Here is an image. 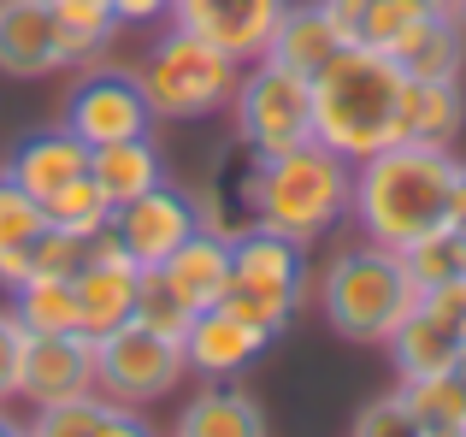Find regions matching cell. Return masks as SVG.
Returning <instances> with one entry per match:
<instances>
[{
	"label": "cell",
	"mask_w": 466,
	"mask_h": 437,
	"mask_svg": "<svg viewBox=\"0 0 466 437\" xmlns=\"http://www.w3.org/2000/svg\"><path fill=\"white\" fill-rule=\"evenodd\" d=\"M319 308H325L330 331L349 343H390L396 325L420 308V284L396 249L366 237L319 272Z\"/></svg>",
	"instance_id": "4"
},
{
	"label": "cell",
	"mask_w": 466,
	"mask_h": 437,
	"mask_svg": "<svg viewBox=\"0 0 466 437\" xmlns=\"http://www.w3.org/2000/svg\"><path fill=\"white\" fill-rule=\"evenodd\" d=\"M401 71L413 83H461V66H466V24L455 12H425L396 47H390Z\"/></svg>",
	"instance_id": "18"
},
{
	"label": "cell",
	"mask_w": 466,
	"mask_h": 437,
	"mask_svg": "<svg viewBox=\"0 0 466 437\" xmlns=\"http://www.w3.org/2000/svg\"><path fill=\"white\" fill-rule=\"evenodd\" d=\"M47 230V208L18 189L6 172H0V254H18V249H35V237Z\"/></svg>",
	"instance_id": "28"
},
{
	"label": "cell",
	"mask_w": 466,
	"mask_h": 437,
	"mask_svg": "<svg viewBox=\"0 0 466 437\" xmlns=\"http://www.w3.org/2000/svg\"><path fill=\"white\" fill-rule=\"evenodd\" d=\"M101 414H106V396H101V391H89V396H77V402L35 408V426L24 432V437H95Z\"/></svg>",
	"instance_id": "30"
},
{
	"label": "cell",
	"mask_w": 466,
	"mask_h": 437,
	"mask_svg": "<svg viewBox=\"0 0 466 437\" xmlns=\"http://www.w3.org/2000/svg\"><path fill=\"white\" fill-rule=\"evenodd\" d=\"M95 391V343L83 331H54V337H24V367H18V396L30 408L77 402Z\"/></svg>",
	"instance_id": "13"
},
{
	"label": "cell",
	"mask_w": 466,
	"mask_h": 437,
	"mask_svg": "<svg viewBox=\"0 0 466 437\" xmlns=\"http://www.w3.org/2000/svg\"><path fill=\"white\" fill-rule=\"evenodd\" d=\"M319 12L330 18V30L342 42H360V18H366V0H319Z\"/></svg>",
	"instance_id": "35"
},
{
	"label": "cell",
	"mask_w": 466,
	"mask_h": 437,
	"mask_svg": "<svg viewBox=\"0 0 466 437\" xmlns=\"http://www.w3.org/2000/svg\"><path fill=\"white\" fill-rule=\"evenodd\" d=\"M137 325H148V331H159V337H183L189 331V320L195 313L183 308L177 296H171V284L159 272H142V290H137V313H130Z\"/></svg>",
	"instance_id": "29"
},
{
	"label": "cell",
	"mask_w": 466,
	"mask_h": 437,
	"mask_svg": "<svg viewBox=\"0 0 466 437\" xmlns=\"http://www.w3.org/2000/svg\"><path fill=\"white\" fill-rule=\"evenodd\" d=\"M455 18H461V24H466V0H455Z\"/></svg>",
	"instance_id": "40"
},
{
	"label": "cell",
	"mask_w": 466,
	"mask_h": 437,
	"mask_svg": "<svg viewBox=\"0 0 466 437\" xmlns=\"http://www.w3.org/2000/svg\"><path fill=\"white\" fill-rule=\"evenodd\" d=\"M89 178L106 189L113 208L148 196V189L166 184V160H159L154 137H130V142H106V148H89Z\"/></svg>",
	"instance_id": "21"
},
{
	"label": "cell",
	"mask_w": 466,
	"mask_h": 437,
	"mask_svg": "<svg viewBox=\"0 0 466 437\" xmlns=\"http://www.w3.org/2000/svg\"><path fill=\"white\" fill-rule=\"evenodd\" d=\"M12 313L30 337H54V331H77V290L71 278H54V272H35L12 290Z\"/></svg>",
	"instance_id": "23"
},
{
	"label": "cell",
	"mask_w": 466,
	"mask_h": 437,
	"mask_svg": "<svg viewBox=\"0 0 466 437\" xmlns=\"http://www.w3.org/2000/svg\"><path fill=\"white\" fill-rule=\"evenodd\" d=\"M106 230H113V242L142 266V272H154V266H166L171 254L201 230V208H195L189 189L159 184V189H148V196L113 208V225Z\"/></svg>",
	"instance_id": "10"
},
{
	"label": "cell",
	"mask_w": 466,
	"mask_h": 437,
	"mask_svg": "<svg viewBox=\"0 0 466 437\" xmlns=\"http://www.w3.org/2000/svg\"><path fill=\"white\" fill-rule=\"evenodd\" d=\"M59 18V36H66V71L83 66V59H101L106 42L118 36L113 0H47Z\"/></svg>",
	"instance_id": "25"
},
{
	"label": "cell",
	"mask_w": 466,
	"mask_h": 437,
	"mask_svg": "<svg viewBox=\"0 0 466 437\" xmlns=\"http://www.w3.org/2000/svg\"><path fill=\"white\" fill-rule=\"evenodd\" d=\"M461 160L449 142H390V148L354 160V201L349 213L360 230L384 249H413L420 237L449 225V201H455Z\"/></svg>",
	"instance_id": "1"
},
{
	"label": "cell",
	"mask_w": 466,
	"mask_h": 437,
	"mask_svg": "<svg viewBox=\"0 0 466 437\" xmlns=\"http://www.w3.org/2000/svg\"><path fill=\"white\" fill-rule=\"evenodd\" d=\"M384 349L396 355V372H401V379H431V372H455L461 331H455V325H443L431 308H413L408 320L396 325V337H390Z\"/></svg>",
	"instance_id": "22"
},
{
	"label": "cell",
	"mask_w": 466,
	"mask_h": 437,
	"mask_svg": "<svg viewBox=\"0 0 466 437\" xmlns=\"http://www.w3.org/2000/svg\"><path fill=\"white\" fill-rule=\"evenodd\" d=\"M242 213L248 225L284 230L296 242H313L349 213L354 201V160H342L325 142H301L289 154H272V160H254L248 178L237 184Z\"/></svg>",
	"instance_id": "3"
},
{
	"label": "cell",
	"mask_w": 466,
	"mask_h": 437,
	"mask_svg": "<svg viewBox=\"0 0 466 437\" xmlns=\"http://www.w3.org/2000/svg\"><path fill=\"white\" fill-rule=\"evenodd\" d=\"M266 343H272V337H266L260 325L242 320L230 301H218V308H201L189 320V331H183V361H189V372H201V379H230V372H242Z\"/></svg>",
	"instance_id": "15"
},
{
	"label": "cell",
	"mask_w": 466,
	"mask_h": 437,
	"mask_svg": "<svg viewBox=\"0 0 466 437\" xmlns=\"http://www.w3.org/2000/svg\"><path fill=\"white\" fill-rule=\"evenodd\" d=\"M354 437H425V426L413 420V408L401 402V391H390V396H378V402L360 408Z\"/></svg>",
	"instance_id": "32"
},
{
	"label": "cell",
	"mask_w": 466,
	"mask_h": 437,
	"mask_svg": "<svg viewBox=\"0 0 466 437\" xmlns=\"http://www.w3.org/2000/svg\"><path fill=\"white\" fill-rule=\"evenodd\" d=\"M0 437H24V426H18V420H6V408H0Z\"/></svg>",
	"instance_id": "38"
},
{
	"label": "cell",
	"mask_w": 466,
	"mask_h": 437,
	"mask_svg": "<svg viewBox=\"0 0 466 437\" xmlns=\"http://www.w3.org/2000/svg\"><path fill=\"white\" fill-rule=\"evenodd\" d=\"M154 272L166 278L171 296H177L189 313L218 308V301L230 296V237H218V230H195V237L183 242L166 266H154Z\"/></svg>",
	"instance_id": "17"
},
{
	"label": "cell",
	"mask_w": 466,
	"mask_h": 437,
	"mask_svg": "<svg viewBox=\"0 0 466 437\" xmlns=\"http://www.w3.org/2000/svg\"><path fill=\"white\" fill-rule=\"evenodd\" d=\"M337 47H349V42L330 30V18L319 12V0H308V6H284L266 59H272V66H284V71H296V77H319V71L330 66V54H337Z\"/></svg>",
	"instance_id": "20"
},
{
	"label": "cell",
	"mask_w": 466,
	"mask_h": 437,
	"mask_svg": "<svg viewBox=\"0 0 466 437\" xmlns=\"http://www.w3.org/2000/svg\"><path fill=\"white\" fill-rule=\"evenodd\" d=\"M42 208H47V225L54 230H71V237H83V242H95L113 225V201H106V189L95 184L89 172H83L77 184H66L59 196H47Z\"/></svg>",
	"instance_id": "26"
},
{
	"label": "cell",
	"mask_w": 466,
	"mask_h": 437,
	"mask_svg": "<svg viewBox=\"0 0 466 437\" xmlns=\"http://www.w3.org/2000/svg\"><path fill=\"white\" fill-rule=\"evenodd\" d=\"M455 372L466 379V331H461V361H455Z\"/></svg>",
	"instance_id": "39"
},
{
	"label": "cell",
	"mask_w": 466,
	"mask_h": 437,
	"mask_svg": "<svg viewBox=\"0 0 466 437\" xmlns=\"http://www.w3.org/2000/svg\"><path fill=\"white\" fill-rule=\"evenodd\" d=\"M230 113H237V137L254 160L289 154L313 142V77H296L272 59H248L230 95Z\"/></svg>",
	"instance_id": "7"
},
{
	"label": "cell",
	"mask_w": 466,
	"mask_h": 437,
	"mask_svg": "<svg viewBox=\"0 0 466 437\" xmlns=\"http://www.w3.org/2000/svg\"><path fill=\"white\" fill-rule=\"evenodd\" d=\"M284 6L289 0H171V24L248 66V59H266Z\"/></svg>",
	"instance_id": "12"
},
{
	"label": "cell",
	"mask_w": 466,
	"mask_h": 437,
	"mask_svg": "<svg viewBox=\"0 0 466 437\" xmlns=\"http://www.w3.org/2000/svg\"><path fill=\"white\" fill-rule=\"evenodd\" d=\"M24 325H18V313L12 308H0V408L18 396V367H24Z\"/></svg>",
	"instance_id": "33"
},
{
	"label": "cell",
	"mask_w": 466,
	"mask_h": 437,
	"mask_svg": "<svg viewBox=\"0 0 466 437\" xmlns=\"http://www.w3.org/2000/svg\"><path fill=\"white\" fill-rule=\"evenodd\" d=\"M71 290H77V331L95 343V337L130 325L137 290H142V266L113 242V230H101V237L89 242V260H83L77 278H71Z\"/></svg>",
	"instance_id": "11"
},
{
	"label": "cell",
	"mask_w": 466,
	"mask_h": 437,
	"mask_svg": "<svg viewBox=\"0 0 466 437\" xmlns=\"http://www.w3.org/2000/svg\"><path fill=\"white\" fill-rule=\"evenodd\" d=\"M408 137L413 142H455L466 125V101L461 83H413L408 77Z\"/></svg>",
	"instance_id": "24"
},
{
	"label": "cell",
	"mask_w": 466,
	"mask_h": 437,
	"mask_svg": "<svg viewBox=\"0 0 466 437\" xmlns=\"http://www.w3.org/2000/svg\"><path fill=\"white\" fill-rule=\"evenodd\" d=\"M401 118H408V71L384 47L349 42L313 77V137L342 160H366L390 142H408Z\"/></svg>",
	"instance_id": "2"
},
{
	"label": "cell",
	"mask_w": 466,
	"mask_h": 437,
	"mask_svg": "<svg viewBox=\"0 0 466 437\" xmlns=\"http://www.w3.org/2000/svg\"><path fill=\"white\" fill-rule=\"evenodd\" d=\"M449 225L466 237V166H461V178H455V201H449Z\"/></svg>",
	"instance_id": "37"
},
{
	"label": "cell",
	"mask_w": 466,
	"mask_h": 437,
	"mask_svg": "<svg viewBox=\"0 0 466 437\" xmlns=\"http://www.w3.org/2000/svg\"><path fill=\"white\" fill-rule=\"evenodd\" d=\"M237 77H242L237 59L218 54V47L201 42V36L177 30V24H171L159 42H148V54H142V66H137V83H142V95H148V113L171 118V125L225 113L230 95H237Z\"/></svg>",
	"instance_id": "5"
},
{
	"label": "cell",
	"mask_w": 466,
	"mask_h": 437,
	"mask_svg": "<svg viewBox=\"0 0 466 437\" xmlns=\"http://www.w3.org/2000/svg\"><path fill=\"white\" fill-rule=\"evenodd\" d=\"M148 125H154V113H148V95H142L137 71H83V77L71 83L66 130L83 137L89 148L148 137Z\"/></svg>",
	"instance_id": "9"
},
{
	"label": "cell",
	"mask_w": 466,
	"mask_h": 437,
	"mask_svg": "<svg viewBox=\"0 0 466 437\" xmlns=\"http://www.w3.org/2000/svg\"><path fill=\"white\" fill-rule=\"evenodd\" d=\"M83 172H89V142H83V137H71L66 125L24 137L18 148H12V160H6V178H12L18 189H30L35 201L59 196V189H66V184H77Z\"/></svg>",
	"instance_id": "16"
},
{
	"label": "cell",
	"mask_w": 466,
	"mask_h": 437,
	"mask_svg": "<svg viewBox=\"0 0 466 437\" xmlns=\"http://www.w3.org/2000/svg\"><path fill=\"white\" fill-rule=\"evenodd\" d=\"M401 260H408L413 284L431 290V284H449V278H466V237L455 225L431 230V237H420L413 249H401Z\"/></svg>",
	"instance_id": "27"
},
{
	"label": "cell",
	"mask_w": 466,
	"mask_h": 437,
	"mask_svg": "<svg viewBox=\"0 0 466 437\" xmlns=\"http://www.w3.org/2000/svg\"><path fill=\"white\" fill-rule=\"evenodd\" d=\"M177 437H266V414L242 384L207 379V391L177 414Z\"/></svg>",
	"instance_id": "19"
},
{
	"label": "cell",
	"mask_w": 466,
	"mask_h": 437,
	"mask_svg": "<svg viewBox=\"0 0 466 437\" xmlns=\"http://www.w3.org/2000/svg\"><path fill=\"white\" fill-rule=\"evenodd\" d=\"M95 437H154V432L137 420V408H118V402H106V414H101V426H95Z\"/></svg>",
	"instance_id": "36"
},
{
	"label": "cell",
	"mask_w": 466,
	"mask_h": 437,
	"mask_svg": "<svg viewBox=\"0 0 466 437\" xmlns=\"http://www.w3.org/2000/svg\"><path fill=\"white\" fill-rule=\"evenodd\" d=\"M0 71L24 83L66 71V36L47 0H0Z\"/></svg>",
	"instance_id": "14"
},
{
	"label": "cell",
	"mask_w": 466,
	"mask_h": 437,
	"mask_svg": "<svg viewBox=\"0 0 466 437\" xmlns=\"http://www.w3.org/2000/svg\"><path fill=\"white\" fill-rule=\"evenodd\" d=\"M183 372H189L183 337H159L137 320L95 337V391L118 408H148L159 396H171Z\"/></svg>",
	"instance_id": "8"
},
{
	"label": "cell",
	"mask_w": 466,
	"mask_h": 437,
	"mask_svg": "<svg viewBox=\"0 0 466 437\" xmlns=\"http://www.w3.org/2000/svg\"><path fill=\"white\" fill-rule=\"evenodd\" d=\"M425 12H431L425 0H366L360 42H366V47H384V54H390V47H396L401 36H408L413 24L425 18Z\"/></svg>",
	"instance_id": "31"
},
{
	"label": "cell",
	"mask_w": 466,
	"mask_h": 437,
	"mask_svg": "<svg viewBox=\"0 0 466 437\" xmlns=\"http://www.w3.org/2000/svg\"><path fill=\"white\" fill-rule=\"evenodd\" d=\"M308 242L284 237V230L248 225L242 237H230V308L242 320H254L266 337H278L296 308L308 301Z\"/></svg>",
	"instance_id": "6"
},
{
	"label": "cell",
	"mask_w": 466,
	"mask_h": 437,
	"mask_svg": "<svg viewBox=\"0 0 466 437\" xmlns=\"http://www.w3.org/2000/svg\"><path fill=\"white\" fill-rule=\"evenodd\" d=\"M118 30H148V24H171V0H113Z\"/></svg>",
	"instance_id": "34"
}]
</instances>
